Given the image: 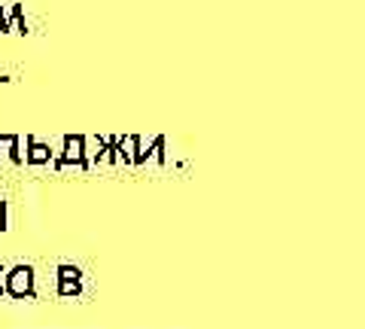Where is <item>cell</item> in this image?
<instances>
[{"instance_id": "8992f818", "label": "cell", "mask_w": 365, "mask_h": 329, "mask_svg": "<svg viewBox=\"0 0 365 329\" xmlns=\"http://www.w3.org/2000/svg\"><path fill=\"white\" fill-rule=\"evenodd\" d=\"M4 226H6V204L0 201V229H4Z\"/></svg>"}, {"instance_id": "5b68a950", "label": "cell", "mask_w": 365, "mask_h": 329, "mask_svg": "<svg viewBox=\"0 0 365 329\" xmlns=\"http://www.w3.org/2000/svg\"><path fill=\"white\" fill-rule=\"evenodd\" d=\"M58 278H61V283L79 280V268H73V265H61V268H58Z\"/></svg>"}, {"instance_id": "7a4b0ae2", "label": "cell", "mask_w": 365, "mask_h": 329, "mask_svg": "<svg viewBox=\"0 0 365 329\" xmlns=\"http://www.w3.org/2000/svg\"><path fill=\"white\" fill-rule=\"evenodd\" d=\"M64 162H73L79 168H86V138L83 134H67L64 138Z\"/></svg>"}, {"instance_id": "3957f363", "label": "cell", "mask_w": 365, "mask_h": 329, "mask_svg": "<svg viewBox=\"0 0 365 329\" xmlns=\"http://www.w3.org/2000/svg\"><path fill=\"white\" fill-rule=\"evenodd\" d=\"M28 146H31V153H28V162H31V165H46V162L52 158V150H49V146L37 143L34 138H28Z\"/></svg>"}, {"instance_id": "6da1fadb", "label": "cell", "mask_w": 365, "mask_h": 329, "mask_svg": "<svg viewBox=\"0 0 365 329\" xmlns=\"http://www.w3.org/2000/svg\"><path fill=\"white\" fill-rule=\"evenodd\" d=\"M6 293L13 299H31L34 296V268L31 265H16L6 275Z\"/></svg>"}, {"instance_id": "277c9868", "label": "cell", "mask_w": 365, "mask_h": 329, "mask_svg": "<svg viewBox=\"0 0 365 329\" xmlns=\"http://www.w3.org/2000/svg\"><path fill=\"white\" fill-rule=\"evenodd\" d=\"M0 153H9V158H13V162H21L19 134H0Z\"/></svg>"}]
</instances>
